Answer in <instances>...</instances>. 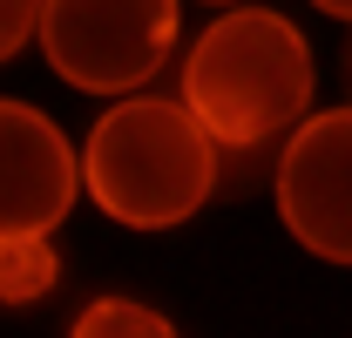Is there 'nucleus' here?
Returning <instances> with one entry per match:
<instances>
[{"mask_svg": "<svg viewBox=\"0 0 352 338\" xmlns=\"http://www.w3.org/2000/svg\"><path fill=\"white\" fill-rule=\"evenodd\" d=\"M61 284V257L47 230H14L0 237V304H41Z\"/></svg>", "mask_w": 352, "mask_h": 338, "instance_id": "nucleus-6", "label": "nucleus"}, {"mask_svg": "<svg viewBox=\"0 0 352 338\" xmlns=\"http://www.w3.org/2000/svg\"><path fill=\"white\" fill-rule=\"evenodd\" d=\"M75 196H82V156L68 149L54 115L0 95V237L14 230L54 237V223H68Z\"/></svg>", "mask_w": 352, "mask_h": 338, "instance_id": "nucleus-5", "label": "nucleus"}, {"mask_svg": "<svg viewBox=\"0 0 352 338\" xmlns=\"http://www.w3.org/2000/svg\"><path fill=\"white\" fill-rule=\"evenodd\" d=\"M204 7H244V0H204Z\"/></svg>", "mask_w": 352, "mask_h": 338, "instance_id": "nucleus-10", "label": "nucleus"}, {"mask_svg": "<svg viewBox=\"0 0 352 338\" xmlns=\"http://www.w3.org/2000/svg\"><path fill=\"white\" fill-rule=\"evenodd\" d=\"M68 338H183V332L163 311L135 304V297H95V304H82V318L68 325Z\"/></svg>", "mask_w": 352, "mask_h": 338, "instance_id": "nucleus-7", "label": "nucleus"}, {"mask_svg": "<svg viewBox=\"0 0 352 338\" xmlns=\"http://www.w3.org/2000/svg\"><path fill=\"white\" fill-rule=\"evenodd\" d=\"M311 41L298 21L271 7H230L217 14L190 54H183V109L204 122V135L244 156L278 142L285 128L311 115Z\"/></svg>", "mask_w": 352, "mask_h": 338, "instance_id": "nucleus-1", "label": "nucleus"}, {"mask_svg": "<svg viewBox=\"0 0 352 338\" xmlns=\"http://www.w3.org/2000/svg\"><path fill=\"white\" fill-rule=\"evenodd\" d=\"M176 0H47L34 41L68 88L122 102L176 54Z\"/></svg>", "mask_w": 352, "mask_h": 338, "instance_id": "nucleus-3", "label": "nucleus"}, {"mask_svg": "<svg viewBox=\"0 0 352 338\" xmlns=\"http://www.w3.org/2000/svg\"><path fill=\"white\" fill-rule=\"evenodd\" d=\"M41 7H47V0H0V61H14L21 47L34 41V27H41Z\"/></svg>", "mask_w": 352, "mask_h": 338, "instance_id": "nucleus-8", "label": "nucleus"}, {"mask_svg": "<svg viewBox=\"0 0 352 338\" xmlns=\"http://www.w3.org/2000/svg\"><path fill=\"white\" fill-rule=\"evenodd\" d=\"M285 230L325 264H352V109H325L285 135L271 176Z\"/></svg>", "mask_w": 352, "mask_h": 338, "instance_id": "nucleus-4", "label": "nucleus"}, {"mask_svg": "<svg viewBox=\"0 0 352 338\" xmlns=\"http://www.w3.org/2000/svg\"><path fill=\"white\" fill-rule=\"evenodd\" d=\"M318 14H332V21H352V0H311Z\"/></svg>", "mask_w": 352, "mask_h": 338, "instance_id": "nucleus-9", "label": "nucleus"}, {"mask_svg": "<svg viewBox=\"0 0 352 338\" xmlns=\"http://www.w3.org/2000/svg\"><path fill=\"white\" fill-rule=\"evenodd\" d=\"M217 142L183 95H122L82 142V183L122 230H176L217 190Z\"/></svg>", "mask_w": 352, "mask_h": 338, "instance_id": "nucleus-2", "label": "nucleus"}]
</instances>
